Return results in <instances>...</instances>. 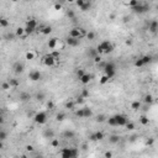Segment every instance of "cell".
Here are the masks:
<instances>
[{"label": "cell", "mask_w": 158, "mask_h": 158, "mask_svg": "<svg viewBox=\"0 0 158 158\" xmlns=\"http://www.w3.org/2000/svg\"><path fill=\"white\" fill-rule=\"evenodd\" d=\"M14 69H15L16 73H22V72H24V65H22L21 63H16V64L14 65Z\"/></svg>", "instance_id": "18"}, {"label": "cell", "mask_w": 158, "mask_h": 158, "mask_svg": "<svg viewBox=\"0 0 158 158\" xmlns=\"http://www.w3.org/2000/svg\"><path fill=\"white\" fill-rule=\"evenodd\" d=\"M109 80H110V79H109V78H108V77H106V75L104 74V75H103V77L100 78V80H99V82H100V84H101V85H104V84H106V83H108Z\"/></svg>", "instance_id": "30"}, {"label": "cell", "mask_w": 158, "mask_h": 158, "mask_svg": "<svg viewBox=\"0 0 158 158\" xmlns=\"http://www.w3.org/2000/svg\"><path fill=\"white\" fill-rule=\"evenodd\" d=\"M75 116L79 117V119H84V117H83V109L77 110V111H75Z\"/></svg>", "instance_id": "43"}, {"label": "cell", "mask_w": 158, "mask_h": 158, "mask_svg": "<svg viewBox=\"0 0 158 158\" xmlns=\"http://www.w3.org/2000/svg\"><path fill=\"white\" fill-rule=\"evenodd\" d=\"M104 73H105V75L110 79H111L115 77V74H116V72H115V64L112 63V62H108V63H105V65H104Z\"/></svg>", "instance_id": "3"}, {"label": "cell", "mask_w": 158, "mask_h": 158, "mask_svg": "<svg viewBox=\"0 0 158 158\" xmlns=\"http://www.w3.org/2000/svg\"><path fill=\"white\" fill-rule=\"evenodd\" d=\"M80 96H82L83 99H87V98L89 96V90H88V89H83V92H82Z\"/></svg>", "instance_id": "41"}, {"label": "cell", "mask_w": 158, "mask_h": 158, "mask_svg": "<svg viewBox=\"0 0 158 158\" xmlns=\"http://www.w3.org/2000/svg\"><path fill=\"white\" fill-rule=\"evenodd\" d=\"M126 45H127V46H128V45H132V41H131V40H127V41H126Z\"/></svg>", "instance_id": "59"}, {"label": "cell", "mask_w": 158, "mask_h": 158, "mask_svg": "<svg viewBox=\"0 0 158 158\" xmlns=\"http://www.w3.org/2000/svg\"><path fill=\"white\" fill-rule=\"evenodd\" d=\"M49 54H51L56 61H58V59H59V57H61V52H59V51H53V52H51Z\"/></svg>", "instance_id": "27"}, {"label": "cell", "mask_w": 158, "mask_h": 158, "mask_svg": "<svg viewBox=\"0 0 158 158\" xmlns=\"http://www.w3.org/2000/svg\"><path fill=\"white\" fill-rule=\"evenodd\" d=\"M137 4H138V1H137V0H131V1L126 3V5H127V6H130V8H132V9H133V8L137 5Z\"/></svg>", "instance_id": "33"}, {"label": "cell", "mask_w": 158, "mask_h": 158, "mask_svg": "<svg viewBox=\"0 0 158 158\" xmlns=\"http://www.w3.org/2000/svg\"><path fill=\"white\" fill-rule=\"evenodd\" d=\"M51 147H53V148H57V147H59V140H57V138H53V140L51 141Z\"/></svg>", "instance_id": "29"}, {"label": "cell", "mask_w": 158, "mask_h": 158, "mask_svg": "<svg viewBox=\"0 0 158 158\" xmlns=\"http://www.w3.org/2000/svg\"><path fill=\"white\" fill-rule=\"evenodd\" d=\"M106 121H108V124H109V126H116V121H115V119H114V116H111V117H109V119H106Z\"/></svg>", "instance_id": "32"}, {"label": "cell", "mask_w": 158, "mask_h": 158, "mask_svg": "<svg viewBox=\"0 0 158 158\" xmlns=\"http://www.w3.org/2000/svg\"><path fill=\"white\" fill-rule=\"evenodd\" d=\"M140 122H141L143 126H146V125H148V122H149V119H148L146 115H142V116L140 117Z\"/></svg>", "instance_id": "21"}, {"label": "cell", "mask_w": 158, "mask_h": 158, "mask_svg": "<svg viewBox=\"0 0 158 158\" xmlns=\"http://www.w3.org/2000/svg\"><path fill=\"white\" fill-rule=\"evenodd\" d=\"M41 78H42V75H41L40 70H32V72L29 73V79L32 80V82H37V80H40Z\"/></svg>", "instance_id": "8"}, {"label": "cell", "mask_w": 158, "mask_h": 158, "mask_svg": "<svg viewBox=\"0 0 158 158\" xmlns=\"http://www.w3.org/2000/svg\"><path fill=\"white\" fill-rule=\"evenodd\" d=\"M25 57H26V59L32 61V59L35 58V52H32V51H27V52H26V54H25Z\"/></svg>", "instance_id": "24"}, {"label": "cell", "mask_w": 158, "mask_h": 158, "mask_svg": "<svg viewBox=\"0 0 158 158\" xmlns=\"http://www.w3.org/2000/svg\"><path fill=\"white\" fill-rule=\"evenodd\" d=\"M53 8H54V10H61V9H62V4H59V3H56V4L53 5Z\"/></svg>", "instance_id": "52"}, {"label": "cell", "mask_w": 158, "mask_h": 158, "mask_svg": "<svg viewBox=\"0 0 158 158\" xmlns=\"http://www.w3.org/2000/svg\"><path fill=\"white\" fill-rule=\"evenodd\" d=\"M157 29H158V21H157V20H153V21L149 24L148 30H149L151 32H156V31H157Z\"/></svg>", "instance_id": "13"}, {"label": "cell", "mask_w": 158, "mask_h": 158, "mask_svg": "<svg viewBox=\"0 0 158 158\" xmlns=\"http://www.w3.org/2000/svg\"><path fill=\"white\" fill-rule=\"evenodd\" d=\"M20 158H27V156H26V154H21Z\"/></svg>", "instance_id": "61"}, {"label": "cell", "mask_w": 158, "mask_h": 158, "mask_svg": "<svg viewBox=\"0 0 158 158\" xmlns=\"http://www.w3.org/2000/svg\"><path fill=\"white\" fill-rule=\"evenodd\" d=\"M64 136H65V137H73V136H74V132H73V131H65V132H64Z\"/></svg>", "instance_id": "49"}, {"label": "cell", "mask_w": 158, "mask_h": 158, "mask_svg": "<svg viewBox=\"0 0 158 158\" xmlns=\"http://www.w3.org/2000/svg\"><path fill=\"white\" fill-rule=\"evenodd\" d=\"M126 128H127L128 131H133V130H135V124L128 121V122L126 124Z\"/></svg>", "instance_id": "39"}, {"label": "cell", "mask_w": 158, "mask_h": 158, "mask_svg": "<svg viewBox=\"0 0 158 158\" xmlns=\"http://www.w3.org/2000/svg\"><path fill=\"white\" fill-rule=\"evenodd\" d=\"M147 144H148V146H151V144H153V138H151V140H148V141H147Z\"/></svg>", "instance_id": "56"}, {"label": "cell", "mask_w": 158, "mask_h": 158, "mask_svg": "<svg viewBox=\"0 0 158 158\" xmlns=\"http://www.w3.org/2000/svg\"><path fill=\"white\" fill-rule=\"evenodd\" d=\"M95 49H96V53L99 56L100 54H104V53H111L114 51V45L110 41H103L101 43L98 45V47Z\"/></svg>", "instance_id": "1"}, {"label": "cell", "mask_w": 158, "mask_h": 158, "mask_svg": "<svg viewBox=\"0 0 158 158\" xmlns=\"http://www.w3.org/2000/svg\"><path fill=\"white\" fill-rule=\"evenodd\" d=\"M51 32H52V27H51V26H43V29H42V31H41V33H42V35H46V36L49 35Z\"/></svg>", "instance_id": "17"}, {"label": "cell", "mask_w": 158, "mask_h": 158, "mask_svg": "<svg viewBox=\"0 0 158 158\" xmlns=\"http://www.w3.org/2000/svg\"><path fill=\"white\" fill-rule=\"evenodd\" d=\"M26 151H27V152H33V151H35V147H33L32 144H27V146H26Z\"/></svg>", "instance_id": "50"}, {"label": "cell", "mask_w": 158, "mask_h": 158, "mask_svg": "<svg viewBox=\"0 0 158 158\" xmlns=\"http://www.w3.org/2000/svg\"><path fill=\"white\" fill-rule=\"evenodd\" d=\"M37 21L35 20V19H31V20H29L27 22H26V27H24V30H25V35H31L32 32H35L36 31V29H37Z\"/></svg>", "instance_id": "4"}, {"label": "cell", "mask_w": 158, "mask_h": 158, "mask_svg": "<svg viewBox=\"0 0 158 158\" xmlns=\"http://www.w3.org/2000/svg\"><path fill=\"white\" fill-rule=\"evenodd\" d=\"M142 62H143V64H147V63H151V61H152V58H151V56H143L142 58Z\"/></svg>", "instance_id": "31"}, {"label": "cell", "mask_w": 158, "mask_h": 158, "mask_svg": "<svg viewBox=\"0 0 158 158\" xmlns=\"http://www.w3.org/2000/svg\"><path fill=\"white\" fill-rule=\"evenodd\" d=\"M79 154V151L74 147H65L61 149V157L62 158H77Z\"/></svg>", "instance_id": "2"}, {"label": "cell", "mask_w": 158, "mask_h": 158, "mask_svg": "<svg viewBox=\"0 0 158 158\" xmlns=\"http://www.w3.org/2000/svg\"><path fill=\"white\" fill-rule=\"evenodd\" d=\"M6 137H8V133H6L5 131H1V130H0V141L6 140Z\"/></svg>", "instance_id": "42"}, {"label": "cell", "mask_w": 158, "mask_h": 158, "mask_svg": "<svg viewBox=\"0 0 158 158\" xmlns=\"http://www.w3.org/2000/svg\"><path fill=\"white\" fill-rule=\"evenodd\" d=\"M93 59H94V62H95V63H100V62H101V57H100L99 54H98V56H95Z\"/></svg>", "instance_id": "53"}, {"label": "cell", "mask_w": 158, "mask_h": 158, "mask_svg": "<svg viewBox=\"0 0 158 158\" xmlns=\"http://www.w3.org/2000/svg\"><path fill=\"white\" fill-rule=\"evenodd\" d=\"M110 19L114 20V19H115V14H111V15H110Z\"/></svg>", "instance_id": "60"}, {"label": "cell", "mask_w": 158, "mask_h": 158, "mask_svg": "<svg viewBox=\"0 0 158 158\" xmlns=\"http://www.w3.org/2000/svg\"><path fill=\"white\" fill-rule=\"evenodd\" d=\"M114 119H115V121H116V126H126V124L128 122L127 116H125V115H122V114L114 115Z\"/></svg>", "instance_id": "6"}, {"label": "cell", "mask_w": 158, "mask_h": 158, "mask_svg": "<svg viewBox=\"0 0 158 158\" xmlns=\"http://www.w3.org/2000/svg\"><path fill=\"white\" fill-rule=\"evenodd\" d=\"M33 120H35L36 124L43 125V124H46V121H47V114H46L45 111H40V112H37V114L35 115Z\"/></svg>", "instance_id": "5"}, {"label": "cell", "mask_w": 158, "mask_h": 158, "mask_svg": "<svg viewBox=\"0 0 158 158\" xmlns=\"http://www.w3.org/2000/svg\"><path fill=\"white\" fill-rule=\"evenodd\" d=\"M119 141H120V136H117V135H112V136L109 137L110 143H119Z\"/></svg>", "instance_id": "16"}, {"label": "cell", "mask_w": 158, "mask_h": 158, "mask_svg": "<svg viewBox=\"0 0 158 158\" xmlns=\"http://www.w3.org/2000/svg\"><path fill=\"white\" fill-rule=\"evenodd\" d=\"M75 103H77V104H83V103H84V99H83V98H82L80 95H79V96L77 98V100H75Z\"/></svg>", "instance_id": "51"}, {"label": "cell", "mask_w": 158, "mask_h": 158, "mask_svg": "<svg viewBox=\"0 0 158 158\" xmlns=\"http://www.w3.org/2000/svg\"><path fill=\"white\" fill-rule=\"evenodd\" d=\"M67 16H68L69 19H74V16H75V15H74V11H73V10H68V11H67Z\"/></svg>", "instance_id": "47"}, {"label": "cell", "mask_w": 158, "mask_h": 158, "mask_svg": "<svg viewBox=\"0 0 158 158\" xmlns=\"http://www.w3.org/2000/svg\"><path fill=\"white\" fill-rule=\"evenodd\" d=\"M104 157H105V158H112V152H111V151H106V152L104 153Z\"/></svg>", "instance_id": "48"}, {"label": "cell", "mask_w": 158, "mask_h": 158, "mask_svg": "<svg viewBox=\"0 0 158 158\" xmlns=\"http://www.w3.org/2000/svg\"><path fill=\"white\" fill-rule=\"evenodd\" d=\"M9 84H10L11 88H17V87H19V82L16 80V79H10V80H9Z\"/></svg>", "instance_id": "26"}, {"label": "cell", "mask_w": 158, "mask_h": 158, "mask_svg": "<svg viewBox=\"0 0 158 158\" xmlns=\"http://www.w3.org/2000/svg\"><path fill=\"white\" fill-rule=\"evenodd\" d=\"M140 108H141V103H140L138 100H136V101H132V103H131V109H132V110H135V111H136V110H138Z\"/></svg>", "instance_id": "19"}, {"label": "cell", "mask_w": 158, "mask_h": 158, "mask_svg": "<svg viewBox=\"0 0 158 158\" xmlns=\"http://www.w3.org/2000/svg\"><path fill=\"white\" fill-rule=\"evenodd\" d=\"M3 124H4V117L0 115V125H3Z\"/></svg>", "instance_id": "57"}, {"label": "cell", "mask_w": 158, "mask_h": 158, "mask_svg": "<svg viewBox=\"0 0 158 158\" xmlns=\"http://www.w3.org/2000/svg\"><path fill=\"white\" fill-rule=\"evenodd\" d=\"M84 3H85V0H77V1H75V4H77L78 8H82L84 5Z\"/></svg>", "instance_id": "46"}, {"label": "cell", "mask_w": 158, "mask_h": 158, "mask_svg": "<svg viewBox=\"0 0 158 158\" xmlns=\"http://www.w3.org/2000/svg\"><path fill=\"white\" fill-rule=\"evenodd\" d=\"M94 135H95V138H96V141H103V140H104V137H105L104 132H101V131H98V132H95Z\"/></svg>", "instance_id": "22"}, {"label": "cell", "mask_w": 158, "mask_h": 158, "mask_svg": "<svg viewBox=\"0 0 158 158\" xmlns=\"http://www.w3.org/2000/svg\"><path fill=\"white\" fill-rule=\"evenodd\" d=\"M93 115V112H92V110L89 109V108H83V117L85 119V117H90Z\"/></svg>", "instance_id": "15"}, {"label": "cell", "mask_w": 158, "mask_h": 158, "mask_svg": "<svg viewBox=\"0 0 158 158\" xmlns=\"http://www.w3.org/2000/svg\"><path fill=\"white\" fill-rule=\"evenodd\" d=\"M89 140H90V141H93V142H95V141H96L95 135H94V133H93V135H90V136H89Z\"/></svg>", "instance_id": "54"}, {"label": "cell", "mask_w": 158, "mask_h": 158, "mask_svg": "<svg viewBox=\"0 0 158 158\" xmlns=\"http://www.w3.org/2000/svg\"><path fill=\"white\" fill-rule=\"evenodd\" d=\"M85 36H87V38H88V40H94V38H95V33H94L93 31L88 32V33H87Z\"/></svg>", "instance_id": "44"}, {"label": "cell", "mask_w": 158, "mask_h": 158, "mask_svg": "<svg viewBox=\"0 0 158 158\" xmlns=\"http://www.w3.org/2000/svg\"><path fill=\"white\" fill-rule=\"evenodd\" d=\"M9 26V20L5 17H0V27H8Z\"/></svg>", "instance_id": "20"}, {"label": "cell", "mask_w": 158, "mask_h": 158, "mask_svg": "<svg viewBox=\"0 0 158 158\" xmlns=\"http://www.w3.org/2000/svg\"><path fill=\"white\" fill-rule=\"evenodd\" d=\"M1 89L3 90H9V89H11V87H10V84H9V82H4L3 84H1Z\"/></svg>", "instance_id": "35"}, {"label": "cell", "mask_w": 158, "mask_h": 158, "mask_svg": "<svg viewBox=\"0 0 158 158\" xmlns=\"http://www.w3.org/2000/svg\"><path fill=\"white\" fill-rule=\"evenodd\" d=\"M68 37H72V38H75V40H80L82 38V35H80V30L79 27H74L69 31V36Z\"/></svg>", "instance_id": "9"}, {"label": "cell", "mask_w": 158, "mask_h": 158, "mask_svg": "<svg viewBox=\"0 0 158 158\" xmlns=\"http://www.w3.org/2000/svg\"><path fill=\"white\" fill-rule=\"evenodd\" d=\"M79 80H80V83H82V84H84V85H85V84H89V83H90V80H92V74L85 73L80 79H79Z\"/></svg>", "instance_id": "11"}, {"label": "cell", "mask_w": 158, "mask_h": 158, "mask_svg": "<svg viewBox=\"0 0 158 158\" xmlns=\"http://www.w3.org/2000/svg\"><path fill=\"white\" fill-rule=\"evenodd\" d=\"M15 35H16L17 37H21V36H24V35H25V30H24V27H17V29H16V32H15Z\"/></svg>", "instance_id": "23"}, {"label": "cell", "mask_w": 158, "mask_h": 158, "mask_svg": "<svg viewBox=\"0 0 158 158\" xmlns=\"http://www.w3.org/2000/svg\"><path fill=\"white\" fill-rule=\"evenodd\" d=\"M4 148V143H3V141H0V149H3Z\"/></svg>", "instance_id": "58"}, {"label": "cell", "mask_w": 158, "mask_h": 158, "mask_svg": "<svg viewBox=\"0 0 158 158\" xmlns=\"http://www.w3.org/2000/svg\"><path fill=\"white\" fill-rule=\"evenodd\" d=\"M57 45H58V38L57 37H53V38H49L48 40V47L51 49H56L57 48Z\"/></svg>", "instance_id": "12"}, {"label": "cell", "mask_w": 158, "mask_h": 158, "mask_svg": "<svg viewBox=\"0 0 158 158\" xmlns=\"http://www.w3.org/2000/svg\"><path fill=\"white\" fill-rule=\"evenodd\" d=\"M20 99H21L22 101H26V100L30 99V95H29L27 93H21V94H20Z\"/></svg>", "instance_id": "36"}, {"label": "cell", "mask_w": 158, "mask_h": 158, "mask_svg": "<svg viewBox=\"0 0 158 158\" xmlns=\"http://www.w3.org/2000/svg\"><path fill=\"white\" fill-rule=\"evenodd\" d=\"M143 65H144V64H143V62H142V59H141V58L136 59V62H135V67L141 68V67H143Z\"/></svg>", "instance_id": "37"}, {"label": "cell", "mask_w": 158, "mask_h": 158, "mask_svg": "<svg viewBox=\"0 0 158 158\" xmlns=\"http://www.w3.org/2000/svg\"><path fill=\"white\" fill-rule=\"evenodd\" d=\"M47 106H48V109H53V106H54V105H53V103L48 101V103H47Z\"/></svg>", "instance_id": "55"}, {"label": "cell", "mask_w": 158, "mask_h": 158, "mask_svg": "<svg viewBox=\"0 0 158 158\" xmlns=\"http://www.w3.org/2000/svg\"><path fill=\"white\" fill-rule=\"evenodd\" d=\"M78 43H79V40H75V38H72V37H68L67 38V45H69L72 47L78 46Z\"/></svg>", "instance_id": "14"}, {"label": "cell", "mask_w": 158, "mask_h": 158, "mask_svg": "<svg viewBox=\"0 0 158 158\" xmlns=\"http://www.w3.org/2000/svg\"><path fill=\"white\" fill-rule=\"evenodd\" d=\"M143 101H144L146 104H152V103H153V96H152L151 94H147V95L144 96Z\"/></svg>", "instance_id": "25"}, {"label": "cell", "mask_w": 158, "mask_h": 158, "mask_svg": "<svg viewBox=\"0 0 158 158\" xmlns=\"http://www.w3.org/2000/svg\"><path fill=\"white\" fill-rule=\"evenodd\" d=\"M90 6H92V3H89V1H85V3H84V5L80 8V10H83V11H87V10L90 8Z\"/></svg>", "instance_id": "34"}, {"label": "cell", "mask_w": 158, "mask_h": 158, "mask_svg": "<svg viewBox=\"0 0 158 158\" xmlns=\"http://www.w3.org/2000/svg\"><path fill=\"white\" fill-rule=\"evenodd\" d=\"M106 121V116L105 115H98L96 116V122H104Z\"/></svg>", "instance_id": "38"}, {"label": "cell", "mask_w": 158, "mask_h": 158, "mask_svg": "<svg viewBox=\"0 0 158 158\" xmlns=\"http://www.w3.org/2000/svg\"><path fill=\"white\" fill-rule=\"evenodd\" d=\"M84 74H85V72H84V69H83V68H79V69L77 70V75H78V78H79V79H80Z\"/></svg>", "instance_id": "40"}, {"label": "cell", "mask_w": 158, "mask_h": 158, "mask_svg": "<svg viewBox=\"0 0 158 158\" xmlns=\"http://www.w3.org/2000/svg\"><path fill=\"white\" fill-rule=\"evenodd\" d=\"M64 119H65V114H64V112H59V114H57V115H56V120H57V121H59V122H61V121H63Z\"/></svg>", "instance_id": "28"}, {"label": "cell", "mask_w": 158, "mask_h": 158, "mask_svg": "<svg viewBox=\"0 0 158 158\" xmlns=\"http://www.w3.org/2000/svg\"><path fill=\"white\" fill-rule=\"evenodd\" d=\"M65 108L73 110V109H74V103H73V101H67V103H65Z\"/></svg>", "instance_id": "45"}, {"label": "cell", "mask_w": 158, "mask_h": 158, "mask_svg": "<svg viewBox=\"0 0 158 158\" xmlns=\"http://www.w3.org/2000/svg\"><path fill=\"white\" fill-rule=\"evenodd\" d=\"M42 62H43V64L45 65H47V67H53L54 64H56V59L51 56V54H46L43 58H42Z\"/></svg>", "instance_id": "7"}, {"label": "cell", "mask_w": 158, "mask_h": 158, "mask_svg": "<svg viewBox=\"0 0 158 158\" xmlns=\"http://www.w3.org/2000/svg\"><path fill=\"white\" fill-rule=\"evenodd\" d=\"M133 10H135L136 13H138V14H142V13H144V11H147V10H148V6H147L146 4H141V3H138V4L133 8Z\"/></svg>", "instance_id": "10"}]
</instances>
